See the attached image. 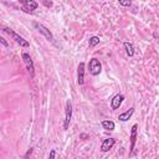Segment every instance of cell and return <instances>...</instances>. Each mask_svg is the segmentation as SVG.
I'll list each match as a JSON object with an SVG mask.
<instances>
[{"label": "cell", "mask_w": 159, "mask_h": 159, "mask_svg": "<svg viewBox=\"0 0 159 159\" xmlns=\"http://www.w3.org/2000/svg\"><path fill=\"white\" fill-rule=\"evenodd\" d=\"M123 46H124V50H126V54H127L129 57H132V56L134 55V46H133V44L126 41V42L123 44Z\"/></svg>", "instance_id": "12"}, {"label": "cell", "mask_w": 159, "mask_h": 159, "mask_svg": "<svg viewBox=\"0 0 159 159\" xmlns=\"http://www.w3.org/2000/svg\"><path fill=\"white\" fill-rule=\"evenodd\" d=\"M137 129H138V126L137 124H133L132 126V129H130V151L134 149V145H136V140H137Z\"/></svg>", "instance_id": "10"}, {"label": "cell", "mask_w": 159, "mask_h": 159, "mask_svg": "<svg viewBox=\"0 0 159 159\" xmlns=\"http://www.w3.org/2000/svg\"><path fill=\"white\" fill-rule=\"evenodd\" d=\"M49 157H50V159H52V158H55V157H56V152H55V149H52V151L50 152V155H49Z\"/></svg>", "instance_id": "18"}, {"label": "cell", "mask_w": 159, "mask_h": 159, "mask_svg": "<svg viewBox=\"0 0 159 159\" xmlns=\"http://www.w3.org/2000/svg\"><path fill=\"white\" fill-rule=\"evenodd\" d=\"M19 3L22 5V10L26 12L34 11L39 8V4L35 2V0H19Z\"/></svg>", "instance_id": "5"}, {"label": "cell", "mask_w": 159, "mask_h": 159, "mask_svg": "<svg viewBox=\"0 0 159 159\" xmlns=\"http://www.w3.org/2000/svg\"><path fill=\"white\" fill-rule=\"evenodd\" d=\"M72 118V103L69 100L66 102V107H65V119H63V129H69L70 122Z\"/></svg>", "instance_id": "3"}, {"label": "cell", "mask_w": 159, "mask_h": 159, "mask_svg": "<svg viewBox=\"0 0 159 159\" xmlns=\"http://www.w3.org/2000/svg\"><path fill=\"white\" fill-rule=\"evenodd\" d=\"M124 101V96L123 95H116L112 101H111V108L114 111V110H118L119 107H121V104L123 103Z\"/></svg>", "instance_id": "8"}, {"label": "cell", "mask_w": 159, "mask_h": 159, "mask_svg": "<svg viewBox=\"0 0 159 159\" xmlns=\"http://www.w3.org/2000/svg\"><path fill=\"white\" fill-rule=\"evenodd\" d=\"M114 144H116V139H114V138H107V139H104V140L102 142V144H101V151H102L103 153L108 152L110 149L113 148Z\"/></svg>", "instance_id": "7"}, {"label": "cell", "mask_w": 159, "mask_h": 159, "mask_svg": "<svg viewBox=\"0 0 159 159\" xmlns=\"http://www.w3.org/2000/svg\"><path fill=\"white\" fill-rule=\"evenodd\" d=\"M81 138H87V134H85V133H83V134H81Z\"/></svg>", "instance_id": "20"}, {"label": "cell", "mask_w": 159, "mask_h": 159, "mask_svg": "<svg viewBox=\"0 0 159 159\" xmlns=\"http://www.w3.org/2000/svg\"><path fill=\"white\" fill-rule=\"evenodd\" d=\"M4 32H6L14 41L16 42V44H19L21 47H29L30 46V44H29V41L28 40H25L24 37H21L18 32H15L14 30H11V29H9V28H5L4 29Z\"/></svg>", "instance_id": "1"}, {"label": "cell", "mask_w": 159, "mask_h": 159, "mask_svg": "<svg viewBox=\"0 0 159 159\" xmlns=\"http://www.w3.org/2000/svg\"><path fill=\"white\" fill-rule=\"evenodd\" d=\"M133 113H134V108L132 107V108L127 110L126 112H123V113H121V114H119V116H118V119H119V121H121V122H127L128 119H129L132 116H133Z\"/></svg>", "instance_id": "11"}, {"label": "cell", "mask_w": 159, "mask_h": 159, "mask_svg": "<svg viewBox=\"0 0 159 159\" xmlns=\"http://www.w3.org/2000/svg\"><path fill=\"white\" fill-rule=\"evenodd\" d=\"M21 57H22V61H24V63L26 66V70L29 71V73H30L31 77H34L35 76V66H34V61L31 60L30 55L26 54V52H22Z\"/></svg>", "instance_id": "4"}, {"label": "cell", "mask_w": 159, "mask_h": 159, "mask_svg": "<svg viewBox=\"0 0 159 159\" xmlns=\"http://www.w3.org/2000/svg\"><path fill=\"white\" fill-rule=\"evenodd\" d=\"M34 26L36 28V30L41 34V35H44L47 40H50V41H52V40H54V36H52V32L46 28V26H44L42 24H39V22H35L34 24Z\"/></svg>", "instance_id": "6"}, {"label": "cell", "mask_w": 159, "mask_h": 159, "mask_svg": "<svg viewBox=\"0 0 159 159\" xmlns=\"http://www.w3.org/2000/svg\"><path fill=\"white\" fill-rule=\"evenodd\" d=\"M0 42H2V44H3L5 47H8V46H9V44L6 42V40H5L4 37H0Z\"/></svg>", "instance_id": "17"}, {"label": "cell", "mask_w": 159, "mask_h": 159, "mask_svg": "<svg viewBox=\"0 0 159 159\" xmlns=\"http://www.w3.org/2000/svg\"><path fill=\"white\" fill-rule=\"evenodd\" d=\"M98 44H100V37H98V36H92V37H90V41H88L90 47H95V46H97Z\"/></svg>", "instance_id": "14"}, {"label": "cell", "mask_w": 159, "mask_h": 159, "mask_svg": "<svg viewBox=\"0 0 159 159\" xmlns=\"http://www.w3.org/2000/svg\"><path fill=\"white\" fill-rule=\"evenodd\" d=\"M118 2L122 6H126V8L132 5V0H118Z\"/></svg>", "instance_id": "15"}, {"label": "cell", "mask_w": 159, "mask_h": 159, "mask_svg": "<svg viewBox=\"0 0 159 159\" xmlns=\"http://www.w3.org/2000/svg\"><path fill=\"white\" fill-rule=\"evenodd\" d=\"M88 70H90V73L92 76H98L102 71V65H101L100 60L91 59L90 62H88Z\"/></svg>", "instance_id": "2"}, {"label": "cell", "mask_w": 159, "mask_h": 159, "mask_svg": "<svg viewBox=\"0 0 159 159\" xmlns=\"http://www.w3.org/2000/svg\"><path fill=\"white\" fill-rule=\"evenodd\" d=\"M102 127H103V129H106V130H114L116 124H114V122H112V121H103V122H102Z\"/></svg>", "instance_id": "13"}, {"label": "cell", "mask_w": 159, "mask_h": 159, "mask_svg": "<svg viewBox=\"0 0 159 159\" xmlns=\"http://www.w3.org/2000/svg\"><path fill=\"white\" fill-rule=\"evenodd\" d=\"M77 82L78 85L85 83V62H80L77 69Z\"/></svg>", "instance_id": "9"}, {"label": "cell", "mask_w": 159, "mask_h": 159, "mask_svg": "<svg viewBox=\"0 0 159 159\" xmlns=\"http://www.w3.org/2000/svg\"><path fill=\"white\" fill-rule=\"evenodd\" d=\"M32 151H34V149H32V148H30L28 152H26V154H25V158H29V157L32 154Z\"/></svg>", "instance_id": "19"}, {"label": "cell", "mask_w": 159, "mask_h": 159, "mask_svg": "<svg viewBox=\"0 0 159 159\" xmlns=\"http://www.w3.org/2000/svg\"><path fill=\"white\" fill-rule=\"evenodd\" d=\"M41 3H42L46 8H51V6H52V2H51V0H41Z\"/></svg>", "instance_id": "16"}]
</instances>
